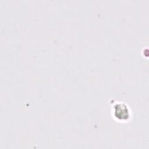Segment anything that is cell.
I'll return each mask as SVG.
<instances>
[{"label":"cell","mask_w":149,"mask_h":149,"mask_svg":"<svg viewBox=\"0 0 149 149\" xmlns=\"http://www.w3.org/2000/svg\"><path fill=\"white\" fill-rule=\"evenodd\" d=\"M114 116L120 120H126L129 116V111L127 107L123 103H117L113 107Z\"/></svg>","instance_id":"obj_1"}]
</instances>
